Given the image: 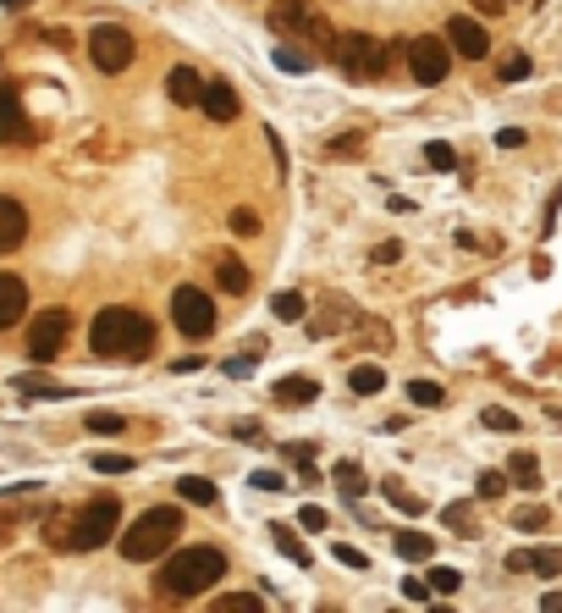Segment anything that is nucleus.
Returning <instances> with one entry per match:
<instances>
[{
	"mask_svg": "<svg viewBox=\"0 0 562 613\" xmlns=\"http://www.w3.org/2000/svg\"><path fill=\"white\" fill-rule=\"evenodd\" d=\"M88 348L105 353V360H144V353L155 348V320L138 315V310H127V304H111V310L94 315Z\"/></svg>",
	"mask_w": 562,
	"mask_h": 613,
	"instance_id": "f257e3e1",
	"label": "nucleus"
},
{
	"mask_svg": "<svg viewBox=\"0 0 562 613\" xmlns=\"http://www.w3.org/2000/svg\"><path fill=\"white\" fill-rule=\"evenodd\" d=\"M221 575H226V553H221V547H182V553H172V558L160 564L155 592L165 602H188L198 592H210Z\"/></svg>",
	"mask_w": 562,
	"mask_h": 613,
	"instance_id": "f03ea898",
	"label": "nucleus"
},
{
	"mask_svg": "<svg viewBox=\"0 0 562 613\" xmlns=\"http://www.w3.org/2000/svg\"><path fill=\"white\" fill-rule=\"evenodd\" d=\"M177 536H182V508H177V503H160V508L138 514V520L127 525L122 558H127V564H149V558H160Z\"/></svg>",
	"mask_w": 562,
	"mask_h": 613,
	"instance_id": "7ed1b4c3",
	"label": "nucleus"
},
{
	"mask_svg": "<svg viewBox=\"0 0 562 613\" xmlns=\"http://www.w3.org/2000/svg\"><path fill=\"white\" fill-rule=\"evenodd\" d=\"M331 55H337L342 78H353V83H375L386 72V61H391L375 34H342L337 45H331Z\"/></svg>",
	"mask_w": 562,
	"mask_h": 613,
	"instance_id": "20e7f679",
	"label": "nucleus"
},
{
	"mask_svg": "<svg viewBox=\"0 0 562 613\" xmlns=\"http://www.w3.org/2000/svg\"><path fill=\"white\" fill-rule=\"evenodd\" d=\"M122 525V503L116 498H94L83 503V514L72 520V536H66V553H94V547H105Z\"/></svg>",
	"mask_w": 562,
	"mask_h": 613,
	"instance_id": "39448f33",
	"label": "nucleus"
},
{
	"mask_svg": "<svg viewBox=\"0 0 562 613\" xmlns=\"http://www.w3.org/2000/svg\"><path fill=\"white\" fill-rule=\"evenodd\" d=\"M172 327L193 343H205L215 332V299L205 294V287H177L172 294Z\"/></svg>",
	"mask_w": 562,
	"mask_h": 613,
	"instance_id": "423d86ee",
	"label": "nucleus"
},
{
	"mask_svg": "<svg viewBox=\"0 0 562 613\" xmlns=\"http://www.w3.org/2000/svg\"><path fill=\"white\" fill-rule=\"evenodd\" d=\"M271 28H276V34H304L315 45H337V34L325 28V17H315L309 0H276V6H271Z\"/></svg>",
	"mask_w": 562,
	"mask_h": 613,
	"instance_id": "0eeeda50",
	"label": "nucleus"
},
{
	"mask_svg": "<svg viewBox=\"0 0 562 613\" xmlns=\"http://www.w3.org/2000/svg\"><path fill=\"white\" fill-rule=\"evenodd\" d=\"M452 45L447 39H436V34H419L414 45H408V72H414V83H447V72H452Z\"/></svg>",
	"mask_w": 562,
	"mask_h": 613,
	"instance_id": "6e6552de",
	"label": "nucleus"
},
{
	"mask_svg": "<svg viewBox=\"0 0 562 613\" xmlns=\"http://www.w3.org/2000/svg\"><path fill=\"white\" fill-rule=\"evenodd\" d=\"M88 55H94V67L99 72H127L132 67V34L127 28H116V22H99L94 34H88Z\"/></svg>",
	"mask_w": 562,
	"mask_h": 613,
	"instance_id": "1a4fd4ad",
	"label": "nucleus"
},
{
	"mask_svg": "<svg viewBox=\"0 0 562 613\" xmlns=\"http://www.w3.org/2000/svg\"><path fill=\"white\" fill-rule=\"evenodd\" d=\"M66 332H72V315H66V310H45V315L28 327V353H33L39 365L55 360V353L66 348Z\"/></svg>",
	"mask_w": 562,
	"mask_h": 613,
	"instance_id": "9d476101",
	"label": "nucleus"
},
{
	"mask_svg": "<svg viewBox=\"0 0 562 613\" xmlns=\"http://www.w3.org/2000/svg\"><path fill=\"white\" fill-rule=\"evenodd\" d=\"M447 45L463 61H485L491 55V34H485V22H474V17H452L447 22Z\"/></svg>",
	"mask_w": 562,
	"mask_h": 613,
	"instance_id": "9b49d317",
	"label": "nucleus"
},
{
	"mask_svg": "<svg viewBox=\"0 0 562 613\" xmlns=\"http://www.w3.org/2000/svg\"><path fill=\"white\" fill-rule=\"evenodd\" d=\"M198 111H205L210 122H238V111H243V106H238V89L221 83V78L205 83V100H198Z\"/></svg>",
	"mask_w": 562,
	"mask_h": 613,
	"instance_id": "f8f14e48",
	"label": "nucleus"
},
{
	"mask_svg": "<svg viewBox=\"0 0 562 613\" xmlns=\"http://www.w3.org/2000/svg\"><path fill=\"white\" fill-rule=\"evenodd\" d=\"M22 238H28V210H22L17 200H6V193H0V254L22 249Z\"/></svg>",
	"mask_w": 562,
	"mask_h": 613,
	"instance_id": "ddd939ff",
	"label": "nucleus"
},
{
	"mask_svg": "<svg viewBox=\"0 0 562 613\" xmlns=\"http://www.w3.org/2000/svg\"><path fill=\"white\" fill-rule=\"evenodd\" d=\"M22 310H28V287H22V277L0 271V332H6V327H17V320H22Z\"/></svg>",
	"mask_w": 562,
	"mask_h": 613,
	"instance_id": "4468645a",
	"label": "nucleus"
},
{
	"mask_svg": "<svg viewBox=\"0 0 562 613\" xmlns=\"http://www.w3.org/2000/svg\"><path fill=\"white\" fill-rule=\"evenodd\" d=\"M507 569H529V575H562V547H524V553H507Z\"/></svg>",
	"mask_w": 562,
	"mask_h": 613,
	"instance_id": "2eb2a0df",
	"label": "nucleus"
},
{
	"mask_svg": "<svg viewBox=\"0 0 562 613\" xmlns=\"http://www.w3.org/2000/svg\"><path fill=\"white\" fill-rule=\"evenodd\" d=\"M0 139H28V116L12 83H0Z\"/></svg>",
	"mask_w": 562,
	"mask_h": 613,
	"instance_id": "dca6fc26",
	"label": "nucleus"
},
{
	"mask_svg": "<svg viewBox=\"0 0 562 613\" xmlns=\"http://www.w3.org/2000/svg\"><path fill=\"white\" fill-rule=\"evenodd\" d=\"M165 94H172V106H198L205 100V78H198L193 67H177L172 78H165Z\"/></svg>",
	"mask_w": 562,
	"mask_h": 613,
	"instance_id": "f3484780",
	"label": "nucleus"
},
{
	"mask_svg": "<svg viewBox=\"0 0 562 613\" xmlns=\"http://www.w3.org/2000/svg\"><path fill=\"white\" fill-rule=\"evenodd\" d=\"M215 282H221V294H248V266L238 260V254H215Z\"/></svg>",
	"mask_w": 562,
	"mask_h": 613,
	"instance_id": "a211bd4d",
	"label": "nucleus"
},
{
	"mask_svg": "<svg viewBox=\"0 0 562 613\" xmlns=\"http://www.w3.org/2000/svg\"><path fill=\"white\" fill-rule=\"evenodd\" d=\"M315 398H320L315 376H281L276 381V404H315Z\"/></svg>",
	"mask_w": 562,
	"mask_h": 613,
	"instance_id": "6ab92c4d",
	"label": "nucleus"
},
{
	"mask_svg": "<svg viewBox=\"0 0 562 613\" xmlns=\"http://www.w3.org/2000/svg\"><path fill=\"white\" fill-rule=\"evenodd\" d=\"M177 498L182 503H198V508H215L221 503V487H215V481H205V475H182L177 481Z\"/></svg>",
	"mask_w": 562,
	"mask_h": 613,
	"instance_id": "aec40b11",
	"label": "nucleus"
},
{
	"mask_svg": "<svg viewBox=\"0 0 562 613\" xmlns=\"http://www.w3.org/2000/svg\"><path fill=\"white\" fill-rule=\"evenodd\" d=\"M391 547H397V558H408V564H424L430 553H436V541L419 536V531H397V536H391Z\"/></svg>",
	"mask_w": 562,
	"mask_h": 613,
	"instance_id": "412c9836",
	"label": "nucleus"
},
{
	"mask_svg": "<svg viewBox=\"0 0 562 613\" xmlns=\"http://www.w3.org/2000/svg\"><path fill=\"white\" fill-rule=\"evenodd\" d=\"M348 387H353L358 398H375V393H386V370L381 365H353L348 370Z\"/></svg>",
	"mask_w": 562,
	"mask_h": 613,
	"instance_id": "4be33fe9",
	"label": "nucleus"
},
{
	"mask_svg": "<svg viewBox=\"0 0 562 613\" xmlns=\"http://www.w3.org/2000/svg\"><path fill=\"white\" fill-rule=\"evenodd\" d=\"M507 475H513V487H524V492L541 487V459H535V454H513V459H507Z\"/></svg>",
	"mask_w": 562,
	"mask_h": 613,
	"instance_id": "5701e85b",
	"label": "nucleus"
},
{
	"mask_svg": "<svg viewBox=\"0 0 562 613\" xmlns=\"http://www.w3.org/2000/svg\"><path fill=\"white\" fill-rule=\"evenodd\" d=\"M331 481H337V487H342L348 498H364V492H370V481H364V470H358L353 459H342L337 470H331Z\"/></svg>",
	"mask_w": 562,
	"mask_h": 613,
	"instance_id": "b1692460",
	"label": "nucleus"
},
{
	"mask_svg": "<svg viewBox=\"0 0 562 613\" xmlns=\"http://www.w3.org/2000/svg\"><path fill=\"white\" fill-rule=\"evenodd\" d=\"M529 72H535V61H529L524 50H513V55H502V61H496V78H502V83H524Z\"/></svg>",
	"mask_w": 562,
	"mask_h": 613,
	"instance_id": "393cba45",
	"label": "nucleus"
},
{
	"mask_svg": "<svg viewBox=\"0 0 562 613\" xmlns=\"http://www.w3.org/2000/svg\"><path fill=\"white\" fill-rule=\"evenodd\" d=\"M408 404H414V409H441V404H447L441 381H408Z\"/></svg>",
	"mask_w": 562,
	"mask_h": 613,
	"instance_id": "a878e982",
	"label": "nucleus"
},
{
	"mask_svg": "<svg viewBox=\"0 0 562 613\" xmlns=\"http://www.w3.org/2000/svg\"><path fill=\"white\" fill-rule=\"evenodd\" d=\"M271 541L281 547V553H287L292 564H309V547L298 541V531H292V525H271Z\"/></svg>",
	"mask_w": 562,
	"mask_h": 613,
	"instance_id": "bb28decb",
	"label": "nucleus"
},
{
	"mask_svg": "<svg viewBox=\"0 0 562 613\" xmlns=\"http://www.w3.org/2000/svg\"><path fill=\"white\" fill-rule=\"evenodd\" d=\"M276 67H281L287 78H304V72L315 67V61H309V50H298V45H281V50H276Z\"/></svg>",
	"mask_w": 562,
	"mask_h": 613,
	"instance_id": "cd10ccee",
	"label": "nucleus"
},
{
	"mask_svg": "<svg viewBox=\"0 0 562 613\" xmlns=\"http://www.w3.org/2000/svg\"><path fill=\"white\" fill-rule=\"evenodd\" d=\"M94 437H116V431H127V414H116V409H99V414H88L83 421Z\"/></svg>",
	"mask_w": 562,
	"mask_h": 613,
	"instance_id": "c85d7f7f",
	"label": "nucleus"
},
{
	"mask_svg": "<svg viewBox=\"0 0 562 613\" xmlns=\"http://www.w3.org/2000/svg\"><path fill=\"white\" fill-rule=\"evenodd\" d=\"M259 592H231V597H215V613H259Z\"/></svg>",
	"mask_w": 562,
	"mask_h": 613,
	"instance_id": "c756f323",
	"label": "nucleus"
},
{
	"mask_svg": "<svg viewBox=\"0 0 562 613\" xmlns=\"http://www.w3.org/2000/svg\"><path fill=\"white\" fill-rule=\"evenodd\" d=\"M271 315L276 320H304V294H276L271 299Z\"/></svg>",
	"mask_w": 562,
	"mask_h": 613,
	"instance_id": "7c9ffc66",
	"label": "nucleus"
},
{
	"mask_svg": "<svg viewBox=\"0 0 562 613\" xmlns=\"http://www.w3.org/2000/svg\"><path fill=\"white\" fill-rule=\"evenodd\" d=\"M457 586H463V575H457V569H447V564H441V569H430V592H436V597H452Z\"/></svg>",
	"mask_w": 562,
	"mask_h": 613,
	"instance_id": "2f4dec72",
	"label": "nucleus"
},
{
	"mask_svg": "<svg viewBox=\"0 0 562 613\" xmlns=\"http://www.w3.org/2000/svg\"><path fill=\"white\" fill-rule=\"evenodd\" d=\"M480 426H491V431H502V437H507V431H518V414H513V409H485V414H480Z\"/></svg>",
	"mask_w": 562,
	"mask_h": 613,
	"instance_id": "473e14b6",
	"label": "nucleus"
},
{
	"mask_svg": "<svg viewBox=\"0 0 562 613\" xmlns=\"http://www.w3.org/2000/svg\"><path fill=\"white\" fill-rule=\"evenodd\" d=\"M17 393H28V398H66V387H50V381L22 376V381H17Z\"/></svg>",
	"mask_w": 562,
	"mask_h": 613,
	"instance_id": "72a5a7b5",
	"label": "nucleus"
},
{
	"mask_svg": "<svg viewBox=\"0 0 562 613\" xmlns=\"http://www.w3.org/2000/svg\"><path fill=\"white\" fill-rule=\"evenodd\" d=\"M546 520H551V514H546L541 503H529V508H518V514H513V525H518V531H541Z\"/></svg>",
	"mask_w": 562,
	"mask_h": 613,
	"instance_id": "f704fd0d",
	"label": "nucleus"
},
{
	"mask_svg": "<svg viewBox=\"0 0 562 613\" xmlns=\"http://www.w3.org/2000/svg\"><path fill=\"white\" fill-rule=\"evenodd\" d=\"M441 520H447L457 536H469V531H474V520H469V503H447V514H441Z\"/></svg>",
	"mask_w": 562,
	"mask_h": 613,
	"instance_id": "c9c22d12",
	"label": "nucleus"
},
{
	"mask_svg": "<svg viewBox=\"0 0 562 613\" xmlns=\"http://www.w3.org/2000/svg\"><path fill=\"white\" fill-rule=\"evenodd\" d=\"M507 481H513L507 470H485V475H480V498H502V492H507Z\"/></svg>",
	"mask_w": 562,
	"mask_h": 613,
	"instance_id": "e433bc0d",
	"label": "nucleus"
},
{
	"mask_svg": "<svg viewBox=\"0 0 562 613\" xmlns=\"http://www.w3.org/2000/svg\"><path fill=\"white\" fill-rule=\"evenodd\" d=\"M424 160H430V166H436V172H452V166H457L452 144H424Z\"/></svg>",
	"mask_w": 562,
	"mask_h": 613,
	"instance_id": "4c0bfd02",
	"label": "nucleus"
},
{
	"mask_svg": "<svg viewBox=\"0 0 562 613\" xmlns=\"http://www.w3.org/2000/svg\"><path fill=\"white\" fill-rule=\"evenodd\" d=\"M386 498H391L397 508H403V514H424V503H419L414 492H403V487H397V481H386Z\"/></svg>",
	"mask_w": 562,
	"mask_h": 613,
	"instance_id": "58836bf2",
	"label": "nucleus"
},
{
	"mask_svg": "<svg viewBox=\"0 0 562 613\" xmlns=\"http://www.w3.org/2000/svg\"><path fill=\"white\" fill-rule=\"evenodd\" d=\"M94 470H99V475H127V470H132V459H127V454H99V459H94Z\"/></svg>",
	"mask_w": 562,
	"mask_h": 613,
	"instance_id": "ea45409f",
	"label": "nucleus"
},
{
	"mask_svg": "<svg viewBox=\"0 0 562 613\" xmlns=\"http://www.w3.org/2000/svg\"><path fill=\"white\" fill-rule=\"evenodd\" d=\"M337 564H342V569H370V558H364L358 547H348V541L337 547Z\"/></svg>",
	"mask_w": 562,
	"mask_h": 613,
	"instance_id": "a19ab883",
	"label": "nucleus"
},
{
	"mask_svg": "<svg viewBox=\"0 0 562 613\" xmlns=\"http://www.w3.org/2000/svg\"><path fill=\"white\" fill-rule=\"evenodd\" d=\"M248 487H254V492H276V487H281V475H276V470H254V475H248Z\"/></svg>",
	"mask_w": 562,
	"mask_h": 613,
	"instance_id": "79ce46f5",
	"label": "nucleus"
},
{
	"mask_svg": "<svg viewBox=\"0 0 562 613\" xmlns=\"http://www.w3.org/2000/svg\"><path fill=\"white\" fill-rule=\"evenodd\" d=\"M221 370H226V376H238V381H243V376H254V353H238V360H226Z\"/></svg>",
	"mask_w": 562,
	"mask_h": 613,
	"instance_id": "37998d69",
	"label": "nucleus"
},
{
	"mask_svg": "<svg viewBox=\"0 0 562 613\" xmlns=\"http://www.w3.org/2000/svg\"><path fill=\"white\" fill-rule=\"evenodd\" d=\"M403 597H408V602H430V580H414V575H408V580H403Z\"/></svg>",
	"mask_w": 562,
	"mask_h": 613,
	"instance_id": "c03bdc74",
	"label": "nucleus"
},
{
	"mask_svg": "<svg viewBox=\"0 0 562 613\" xmlns=\"http://www.w3.org/2000/svg\"><path fill=\"white\" fill-rule=\"evenodd\" d=\"M254 227H259V216H254V210H231V233H243V238H248Z\"/></svg>",
	"mask_w": 562,
	"mask_h": 613,
	"instance_id": "a18cd8bd",
	"label": "nucleus"
},
{
	"mask_svg": "<svg viewBox=\"0 0 562 613\" xmlns=\"http://www.w3.org/2000/svg\"><path fill=\"white\" fill-rule=\"evenodd\" d=\"M298 525H304V531H325V508H304V514H298Z\"/></svg>",
	"mask_w": 562,
	"mask_h": 613,
	"instance_id": "49530a36",
	"label": "nucleus"
},
{
	"mask_svg": "<svg viewBox=\"0 0 562 613\" xmlns=\"http://www.w3.org/2000/svg\"><path fill=\"white\" fill-rule=\"evenodd\" d=\"M358 144H364L358 133H348V139H331V155H337V160H342V155H358Z\"/></svg>",
	"mask_w": 562,
	"mask_h": 613,
	"instance_id": "de8ad7c7",
	"label": "nucleus"
},
{
	"mask_svg": "<svg viewBox=\"0 0 562 613\" xmlns=\"http://www.w3.org/2000/svg\"><path fill=\"white\" fill-rule=\"evenodd\" d=\"M496 144H502V149H524V127H502V133H496Z\"/></svg>",
	"mask_w": 562,
	"mask_h": 613,
	"instance_id": "09e8293b",
	"label": "nucleus"
},
{
	"mask_svg": "<svg viewBox=\"0 0 562 613\" xmlns=\"http://www.w3.org/2000/svg\"><path fill=\"white\" fill-rule=\"evenodd\" d=\"M172 370H177V376H193V370H205V360H198V353H188V360H177Z\"/></svg>",
	"mask_w": 562,
	"mask_h": 613,
	"instance_id": "8fccbe9b",
	"label": "nucleus"
},
{
	"mask_svg": "<svg viewBox=\"0 0 562 613\" xmlns=\"http://www.w3.org/2000/svg\"><path fill=\"white\" fill-rule=\"evenodd\" d=\"M541 608H546V613H562V592H546V597H541Z\"/></svg>",
	"mask_w": 562,
	"mask_h": 613,
	"instance_id": "3c124183",
	"label": "nucleus"
},
{
	"mask_svg": "<svg viewBox=\"0 0 562 613\" xmlns=\"http://www.w3.org/2000/svg\"><path fill=\"white\" fill-rule=\"evenodd\" d=\"M474 6H480V12H496V6H502V0H474Z\"/></svg>",
	"mask_w": 562,
	"mask_h": 613,
	"instance_id": "603ef678",
	"label": "nucleus"
},
{
	"mask_svg": "<svg viewBox=\"0 0 562 613\" xmlns=\"http://www.w3.org/2000/svg\"><path fill=\"white\" fill-rule=\"evenodd\" d=\"M0 6H12V12H22V6H28V0H0Z\"/></svg>",
	"mask_w": 562,
	"mask_h": 613,
	"instance_id": "864d4df0",
	"label": "nucleus"
}]
</instances>
